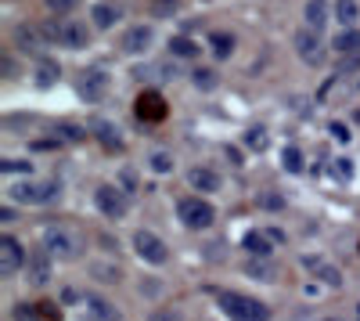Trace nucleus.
<instances>
[{"label": "nucleus", "mask_w": 360, "mask_h": 321, "mask_svg": "<svg viewBox=\"0 0 360 321\" xmlns=\"http://www.w3.org/2000/svg\"><path fill=\"white\" fill-rule=\"evenodd\" d=\"M40 37L44 44H54V47H69V51H83L90 33H86V25L76 22V18H47L40 25Z\"/></svg>", "instance_id": "1"}, {"label": "nucleus", "mask_w": 360, "mask_h": 321, "mask_svg": "<svg viewBox=\"0 0 360 321\" xmlns=\"http://www.w3.org/2000/svg\"><path fill=\"white\" fill-rule=\"evenodd\" d=\"M217 303H220V310L231 321H270V307L266 303H259L252 296H242V293H231V289H220Z\"/></svg>", "instance_id": "2"}, {"label": "nucleus", "mask_w": 360, "mask_h": 321, "mask_svg": "<svg viewBox=\"0 0 360 321\" xmlns=\"http://www.w3.org/2000/svg\"><path fill=\"white\" fill-rule=\"evenodd\" d=\"M40 249H44L51 260H62V264H69V260L79 256V239L72 235V231H65V227H47L44 239H40Z\"/></svg>", "instance_id": "3"}, {"label": "nucleus", "mask_w": 360, "mask_h": 321, "mask_svg": "<svg viewBox=\"0 0 360 321\" xmlns=\"http://www.w3.org/2000/svg\"><path fill=\"white\" fill-rule=\"evenodd\" d=\"M176 217H180V224H184V227H191V231H205V227H213V220H217V210L209 206L205 199H198V195H188V199H180V202H176Z\"/></svg>", "instance_id": "4"}, {"label": "nucleus", "mask_w": 360, "mask_h": 321, "mask_svg": "<svg viewBox=\"0 0 360 321\" xmlns=\"http://www.w3.org/2000/svg\"><path fill=\"white\" fill-rule=\"evenodd\" d=\"M8 195L15 202H22V206H47L58 195V184L54 181H15L8 188Z\"/></svg>", "instance_id": "5"}, {"label": "nucleus", "mask_w": 360, "mask_h": 321, "mask_svg": "<svg viewBox=\"0 0 360 321\" xmlns=\"http://www.w3.org/2000/svg\"><path fill=\"white\" fill-rule=\"evenodd\" d=\"M94 206L105 220H123L127 217V191L115 184H98L94 188Z\"/></svg>", "instance_id": "6"}, {"label": "nucleus", "mask_w": 360, "mask_h": 321, "mask_svg": "<svg viewBox=\"0 0 360 321\" xmlns=\"http://www.w3.org/2000/svg\"><path fill=\"white\" fill-rule=\"evenodd\" d=\"M25 264V249L15 235H4L0 239V275L4 278H15V271H22Z\"/></svg>", "instance_id": "7"}, {"label": "nucleus", "mask_w": 360, "mask_h": 321, "mask_svg": "<svg viewBox=\"0 0 360 321\" xmlns=\"http://www.w3.org/2000/svg\"><path fill=\"white\" fill-rule=\"evenodd\" d=\"M134 249L141 260H148V264H166V242L159 235H152V231H137L134 235Z\"/></svg>", "instance_id": "8"}, {"label": "nucleus", "mask_w": 360, "mask_h": 321, "mask_svg": "<svg viewBox=\"0 0 360 321\" xmlns=\"http://www.w3.org/2000/svg\"><path fill=\"white\" fill-rule=\"evenodd\" d=\"M76 91H79L83 101H101L105 91H108V76H105L101 69H90V73H83V76L76 80Z\"/></svg>", "instance_id": "9"}, {"label": "nucleus", "mask_w": 360, "mask_h": 321, "mask_svg": "<svg viewBox=\"0 0 360 321\" xmlns=\"http://www.w3.org/2000/svg\"><path fill=\"white\" fill-rule=\"evenodd\" d=\"M152 44H155L152 25H130L123 33V51L127 54H144V51H152Z\"/></svg>", "instance_id": "10"}, {"label": "nucleus", "mask_w": 360, "mask_h": 321, "mask_svg": "<svg viewBox=\"0 0 360 321\" xmlns=\"http://www.w3.org/2000/svg\"><path fill=\"white\" fill-rule=\"evenodd\" d=\"M295 51H299L303 62L317 65L321 62V37H317V29H310V25L299 29V33H295Z\"/></svg>", "instance_id": "11"}, {"label": "nucleus", "mask_w": 360, "mask_h": 321, "mask_svg": "<svg viewBox=\"0 0 360 321\" xmlns=\"http://www.w3.org/2000/svg\"><path fill=\"white\" fill-rule=\"evenodd\" d=\"M303 268H307L317 282L332 285V289H339V285H342V271H339L335 264H328V260H321V256H303Z\"/></svg>", "instance_id": "12"}, {"label": "nucleus", "mask_w": 360, "mask_h": 321, "mask_svg": "<svg viewBox=\"0 0 360 321\" xmlns=\"http://www.w3.org/2000/svg\"><path fill=\"white\" fill-rule=\"evenodd\" d=\"M188 184L195 191H220V173L213 166H191L188 170Z\"/></svg>", "instance_id": "13"}, {"label": "nucleus", "mask_w": 360, "mask_h": 321, "mask_svg": "<svg viewBox=\"0 0 360 321\" xmlns=\"http://www.w3.org/2000/svg\"><path fill=\"white\" fill-rule=\"evenodd\" d=\"M137 115H141L144 123H155V120H162V115H166V101L155 91H144L137 98Z\"/></svg>", "instance_id": "14"}, {"label": "nucleus", "mask_w": 360, "mask_h": 321, "mask_svg": "<svg viewBox=\"0 0 360 321\" xmlns=\"http://www.w3.org/2000/svg\"><path fill=\"white\" fill-rule=\"evenodd\" d=\"M94 137H98V144H101L105 152H123V134H119L115 123L98 120V123H94Z\"/></svg>", "instance_id": "15"}, {"label": "nucleus", "mask_w": 360, "mask_h": 321, "mask_svg": "<svg viewBox=\"0 0 360 321\" xmlns=\"http://www.w3.org/2000/svg\"><path fill=\"white\" fill-rule=\"evenodd\" d=\"M242 249L249 256H270V253H274V239H270L266 231H245V235H242Z\"/></svg>", "instance_id": "16"}, {"label": "nucleus", "mask_w": 360, "mask_h": 321, "mask_svg": "<svg viewBox=\"0 0 360 321\" xmlns=\"http://www.w3.org/2000/svg\"><path fill=\"white\" fill-rule=\"evenodd\" d=\"M15 47L25 51V54H37L44 47V37H40V29H29V25H15V33H11Z\"/></svg>", "instance_id": "17"}, {"label": "nucleus", "mask_w": 360, "mask_h": 321, "mask_svg": "<svg viewBox=\"0 0 360 321\" xmlns=\"http://www.w3.org/2000/svg\"><path fill=\"white\" fill-rule=\"evenodd\" d=\"M234 47H238L234 33H224V29H220V33H217V29L209 33V51H213V58H217V62H227V58L234 54Z\"/></svg>", "instance_id": "18"}, {"label": "nucleus", "mask_w": 360, "mask_h": 321, "mask_svg": "<svg viewBox=\"0 0 360 321\" xmlns=\"http://www.w3.org/2000/svg\"><path fill=\"white\" fill-rule=\"evenodd\" d=\"M303 18H307L310 29H317V33H321V29L328 25V18H332V8H328V0H307Z\"/></svg>", "instance_id": "19"}, {"label": "nucleus", "mask_w": 360, "mask_h": 321, "mask_svg": "<svg viewBox=\"0 0 360 321\" xmlns=\"http://www.w3.org/2000/svg\"><path fill=\"white\" fill-rule=\"evenodd\" d=\"M245 275L256 278V282H274L278 268L270 264V256H249V260H245Z\"/></svg>", "instance_id": "20"}, {"label": "nucleus", "mask_w": 360, "mask_h": 321, "mask_svg": "<svg viewBox=\"0 0 360 321\" xmlns=\"http://www.w3.org/2000/svg\"><path fill=\"white\" fill-rule=\"evenodd\" d=\"M29 282H33V285H47L51 282V256L44 249L29 260Z\"/></svg>", "instance_id": "21"}, {"label": "nucleus", "mask_w": 360, "mask_h": 321, "mask_svg": "<svg viewBox=\"0 0 360 321\" xmlns=\"http://www.w3.org/2000/svg\"><path fill=\"white\" fill-rule=\"evenodd\" d=\"M90 18H94V29H112L119 22V8L115 4H94V11H90Z\"/></svg>", "instance_id": "22"}, {"label": "nucleus", "mask_w": 360, "mask_h": 321, "mask_svg": "<svg viewBox=\"0 0 360 321\" xmlns=\"http://www.w3.org/2000/svg\"><path fill=\"white\" fill-rule=\"evenodd\" d=\"M360 18V4L356 0H335V22H342L346 29H353Z\"/></svg>", "instance_id": "23"}, {"label": "nucleus", "mask_w": 360, "mask_h": 321, "mask_svg": "<svg viewBox=\"0 0 360 321\" xmlns=\"http://www.w3.org/2000/svg\"><path fill=\"white\" fill-rule=\"evenodd\" d=\"M58 76H62L58 62H51V58H40V62H37V87H54Z\"/></svg>", "instance_id": "24"}, {"label": "nucleus", "mask_w": 360, "mask_h": 321, "mask_svg": "<svg viewBox=\"0 0 360 321\" xmlns=\"http://www.w3.org/2000/svg\"><path fill=\"white\" fill-rule=\"evenodd\" d=\"M332 51H335V54H353V51H360V29H346V33H339V37L332 40Z\"/></svg>", "instance_id": "25"}, {"label": "nucleus", "mask_w": 360, "mask_h": 321, "mask_svg": "<svg viewBox=\"0 0 360 321\" xmlns=\"http://www.w3.org/2000/svg\"><path fill=\"white\" fill-rule=\"evenodd\" d=\"M169 51H173V58H188V62H195V58H198V44L191 37H173L169 40Z\"/></svg>", "instance_id": "26"}, {"label": "nucleus", "mask_w": 360, "mask_h": 321, "mask_svg": "<svg viewBox=\"0 0 360 321\" xmlns=\"http://www.w3.org/2000/svg\"><path fill=\"white\" fill-rule=\"evenodd\" d=\"M191 83L198 87V91H217V83H220V76H217L213 69H205V65H198V69L191 73Z\"/></svg>", "instance_id": "27"}, {"label": "nucleus", "mask_w": 360, "mask_h": 321, "mask_svg": "<svg viewBox=\"0 0 360 321\" xmlns=\"http://www.w3.org/2000/svg\"><path fill=\"white\" fill-rule=\"evenodd\" d=\"M281 163H285L288 173H303V152H299L295 144H288V149L281 152Z\"/></svg>", "instance_id": "28"}, {"label": "nucleus", "mask_w": 360, "mask_h": 321, "mask_svg": "<svg viewBox=\"0 0 360 321\" xmlns=\"http://www.w3.org/2000/svg\"><path fill=\"white\" fill-rule=\"evenodd\" d=\"M180 11V0H152V18H173Z\"/></svg>", "instance_id": "29"}, {"label": "nucleus", "mask_w": 360, "mask_h": 321, "mask_svg": "<svg viewBox=\"0 0 360 321\" xmlns=\"http://www.w3.org/2000/svg\"><path fill=\"white\" fill-rule=\"evenodd\" d=\"M148 166H152L155 173H169L173 170V156L169 152H152L148 156Z\"/></svg>", "instance_id": "30"}, {"label": "nucleus", "mask_w": 360, "mask_h": 321, "mask_svg": "<svg viewBox=\"0 0 360 321\" xmlns=\"http://www.w3.org/2000/svg\"><path fill=\"white\" fill-rule=\"evenodd\" d=\"M86 307H90V317H112V303H105V300H98V296H90Z\"/></svg>", "instance_id": "31"}, {"label": "nucleus", "mask_w": 360, "mask_h": 321, "mask_svg": "<svg viewBox=\"0 0 360 321\" xmlns=\"http://www.w3.org/2000/svg\"><path fill=\"white\" fill-rule=\"evenodd\" d=\"M245 144H249V149H256V152L266 149V130H263V127H252V130L245 134Z\"/></svg>", "instance_id": "32"}, {"label": "nucleus", "mask_w": 360, "mask_h": 321, "mask_svg": "<svg viewBox=\"0 0 360 321\" xmlns=\"http://www.w3.org/2000/svg\"><path fill=\"white\" fill-rule=\"evenodd\" d=\"M353 69H360V51L342 54V62H339V73H353Z\"/></svg>", "instance_id": "33"}, {"label": "nucleus", "mask_w": 360, "mask_h": 321, "mask_svg": "<svg viewBox=\"0 0 360 321\" xmlns=\"http://www.w3.org/2000/svg\"><path fill=\"white\" fill-rule=\"evenodd\" d=\"M44 4H47L54 15H65V11H72V8H76V0H44Z\"/></svg>", "instance_id": "34"}, {"label": "nucleus", "mask_w": 360, "mask_h": 321, "mask_svg": "<svg viewBox=\"0 0 360 321\" xmlns=\"http://www.w3.org/2000/svg\"><path fill=\"white\" fill-rule=\"evenodd\" d=\"M58 134H62V141H83V130H79L76 123H72V127L62 123V127H58Z\"/></svg>", "instance_id": "35"}, {"label": "nucleus", "mask_w": 360, "mask_h": 321, "mask_svg": "<svg viewBox=\"0 0 360 321\" xmlns=\"http://www.w3.org/2000/svg\"><path fill=\"white\" fill-rule=\"evenodd\" d=\"M0 170H4V173H25L29 163L25 159H4V163H0Z\"/></svg>", "instance_id": "36"}, {"label": "nucleus", "mask_w": 360, "mask_h": 321, "mask_svg": "<svg viewBox=\"0 0 360 321\" xmlns=\"http://www.w3.org/2000/svg\"><path fill=\"white\" fill-rule=\"evenodd\" d=\"M94 275H98L101 282H119V271L108 268V264H94Z\"/></svg>", "instance_id": "37"}, {"label": "nucleus", "mask_w": 360, "mask_h": 321, "mask_svg": "<svg viewBox=\"0 0 360 321\" xmlns=\"http://www.w3.org/2000/svg\"><path fill=\"white\" fill-rule=\"evenodd\" d=\"M335 173H339L342 181H349V177H353V159H346V156L335 159Z\"/></svg>", "instance_id": "38"}, {"label": "nucleus", "mask_w": 360, "mask_h": 321, "mask_svg": "<svg viewBox=\"0 0 360 321\" xmlns=\"http://www.w3.org/2000/svg\"><path fill=\"white\" fill-rule=\"evenodd\" d=\"M259 206H263V210H281L285 199H281V195H259Z\"/></svg>", "instance_id": "39"}, {"label": "nucleus", "mask_w": 360, "mask_h": 321, "mask_svg": "<svg viewBox=\"0 0 360 321\" xmlns=\"http://www.w3.org/2000/svg\"><path fill=\"white\" fill-rule=\"evenodd\" d=\"M119 184H123L127 191H137V173L134 170H123V173H119Z\"/></svg>", "instance_id": "40"}, {"label": "nucleus", "mask_w": 360, "mask_h": 321, "mask_svg": "<svg viewBox=\"0 0 360 321\" xmlns=\"http://www.w3.org/2000/svg\"><path fill=\"white\" fill-rule=\"evenodd\" d=\"M152 321H184V317H180V310L166 307V310H155V314H152Z\"/></svg>", "instance_id": "41"}, {"label": "nucleus", "mask_w": 360, "mask_h": 321, "mask_svg": "<svg viewBox=\"0 0 360 321\" xmlns=\"http://www.w3.org/2000/svg\"><path fill=\"white\" fill-rule=\"evenodd\" d=\"M15 317H18V321H37V310L29 307V303H18V307H15Z\"/></svg>", "instance_id": "42"}, {"label": "nucleus", "mask_w": 360, "mask_h": 321, "mask_svg": "<svg viewBox=\"0 0 360 321\" xmlns=\"http://www.w3.org/2000/svg\"><path fill=\"white\" fill-rule=\"evenodd\" d=\"M328 130H332V137H335L339 144H346V141H349V130H346V123H332Z\"/></svg>", "instance_id": "43"}, {"label": "nucleus", "mask_w": 360, "mask_h": 321, "mask_svg": "<svg viewBox=\"0 0 360 321\" xmlns=\"http://www.w3.org/2000/svg\"><path fill=\"white\" fill-rule=\"evenodd\" d=\"M15 62H11V54H4V80H15Z\"/></svg>", "instance_id": "44"}, {"label": "nucleus", "mask_w": 360, "mask_h": 321, "mask_svg": "<svg viewBox=\"0 0 360 321\" xmlns=\"http://www.w3.org/2000/svg\"><path fill=\"white\" fill-rule=\"evenodd\" d=\"M62 300H65V303H76V300H79V293H76V289H65Z\"/></svg>", "instance_id": "45"}, {"label": "nucleus", "mask_w": 360, "mask_h": 321, "mask_svg": "<svg viewBox=\"0 0 360 321\" xmlns=\"http://www.w3.org/2000/svg\"><path fill=\"white\" fill-rule=\"evenodd\" d=\"M0 220H4V224H11V220H15V213H11V206H4V210H0Z\"/></svg>", "instance_id": "46"}, {"label": "nucleus", "mask_w": 360, "mask_h": 321, "mask_svg": "<svg viewBox=\"0 0 360 321\" xmlns=\"http://www.w3.org/2000/svg\"><path fill=\"white\" fill-rule=\"evenodd\" d=\"M353 123H356V127H360V108H356V112H353Z\"/></svg>", "instance_id": "47"}, {"label": "nucleus", "mask_w": 360, "mask_h": 321, "mask_svg": "<svg viewBox=\"0 0 360 321\" xmlns=\"http://www.w3.org/2000/svg\"><path fill=\"white\" fill-rule=\"evenodd\" d=\"M356 317H360V303H356Z\"/></svg>", "instance_id": "48"}]
</instances>
